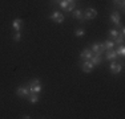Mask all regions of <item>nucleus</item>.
<instances>
[{"label": "nucleus", "instance_id": "1", "mask_svg": "<svg viewBox=\"0 0 125 119\" xmlns=\"http://www.w3.org/2000/svg\"><path fill=\"white\" fill-rule=\"evenodd\" d=\"M89 49L92 50V52H93V54H103L104 52H105V45H104V42H101V44H92L91 45V48H89Z\"/></svg>", "mask_w": 125, "mask_h": 119}, {"label": "nucleus", "instance_id": "2", "mask_svg": "<svg viewBox=\"0 0 125 119\" xmlns=\"http://www.w3.org/2000/svg\"><path fill=\"white\" fill-rule=\"evenodd\" d=\"M109 69H111V73H112V74L117 76V74H120V71L123 70V64H118L117 61H111Z\"/></svg>", "mask_w": 125, "mask_h": 119}, {"label": "nucleus", "instance_id": "3", "mask_svg": "<svg viewBox=\"0 0 125 119\" xmlns=\"http://www.w3.org/2000/svg\"><path fill=\"white\" fill-rule=\"evenodd\" d=\"M49 19L56 24H61V23H64V15H62L61 12L56 11V12H53V13L49 15Z\"/></svg>", "mask_w": 125, "mask_h": 119}, {"label": "nucleus", "instance_id": "4", "mask_svg": "<svg viewBox=\"0 0 125 119\" xmlns=\"http://www.w3.org/2000/svg\"><path fill=\"white\" fill-rule=\"evenodd\" d=\"M80 68H81V70L84 71V73H91L92 70H93V68H94V65L92 64L89 60H84V61L80 64Z\"/></svg>", "mask_w": 125, "mask_h": 119}, {"label": "nucleus", "instance_id": "5", "mask_svg": "<svg viewBox=\"0 0 125 119\" xmlns=\"http://www.w3.org/2000/svg\"><path fill=\"white\" fill-rule=\"evenodd\" d=\"M31 94L28 86H24V87H17L16 89V95L20 98H28V95Z\"/></svg>", "mask_w": 125, "mask_h": 119}, {"label": "nucleus", "instance_id": "6", "mask_svg": "<svg viewBox=\"0 0 125 119\" xmlns=\"http://www.w3.org/2000/svg\"><path fill=\"white\" fill-rule=\"evenodd\" d=\"M97 16V11L94 8H87L84 13V20H92Z\"/></svg>", "mask_w": 125, "mask_h": 119}, {"label": "nucleus", "instance_id": "7", "mask_svg": "<svg viewBox=\"0 0 125 119\" xmlns=\"http://www.w3.org/2000/svg\"><path fill=\"white\" fill-rule=\"evenodd\" d=\"M120 13H118L117 11H115V12H112V15H111V21L113 25H116V26H120L121 25V23H120Z\"/></svg>", "mask_w": 125, "mask_h": 119}, {"label": "nucleus", "instance_id": "8", "mask_svg": "<svg viewBox=\"0 0 125 119\" xmlns=\"http://www.w3.org/2000/svg\"><path fill=\"white\" fill-rule=\"evenodd\" d=\"M93 56V52H92L89 48H85V49L81 50V53H80V58L84 61V60H91V57Z\"/></svg>", "mask_w": 125, "mask_h": 119}, {"label": "nucleus", "instance_id": "9", "mask_svg": "<svg viewBox=\"0 0 125 119\" xmlns=\"http://www.w3.org/2000/svg\"><path fill=\"white\" fill-rule=\"evenodd\" d=\"M106 60H108V61H116V58L118 57L117 56V53H116V50H106Z\"/></svg>", "mask_w": 125, "mask_h": 119}, {"label": "nucleus", "instance_id": "10", "mask_svg": "<svg viewBox=\"0 0 125 119\" xmlns=\"http://www.w3.org/2000/svg\"><path fill=\"white\" fill-rule=\"evenodd\" d=\"M12 26H13L15 32H20L21 31V26H23V21L20 19H15L12 21Z\"/></svg>", "mask_w": 125, "mask_h": 119}, {"label": "nucleus", "instance_id": "11", "mask_svg": "<svg viewBox=\"0 0 125 119\" xmlns=\"http://www.w3.org/2000/svg\"><path fill=\"white\" fill-rule=\"evenodd\" d=\"M89 61H91L93 65H96V66H97V65H100V64H101L103 58H101V56H100V54H93V56L91 57V60H89Z\"/></svg>", "mask_w": 125, "mask_h": 119}, {"label": "nucleus", "instance_id": "12", "mask_svg": "<svg viewBox=\"0 0 125 119\" xmlns=\"http://www.w3.org/2000/svg\"><path fill=\"white\" fill-rule=\"evenodd\" d=\"M72 12H73V17H75V19H77V20H84V12H83L81 9H79V8H77V9H73Z\"/></svg>", "mask_w": 125, "mask_h": 119}, {"label": "nucleus", "instance_id": "13", "mask_svg": "<svg viewBox=\"0 0 125 119\" xmlns=\"http://www.w3.org/2000/svg\"><path fill=\"white\" fill-rule=\"evenodd\" d=\"M31 94H39L41 90H43V86L41 85H36V86H28Z\"/></svg>", "mask_w": 125, "mask_h": 119}, {"label": "nucleus", "instance_id": "14", "mask_svg": "<svg viewBox=\"0 0 125 119\" xmlns=\"http://www.w3.org/2000/svg\"><path fill=\"white\" fill-rule=\"evenodd\" d=\"M104 45H105V49L106 50H112L113 48H115V41L109 38V40H106L105 42H104Z\"/></svg>", "mask_w": 125, "mask_h": 119}, {"label": "nucleus", "instance_id": "15", "mask_svg": "<svg viewBox=\"0 0 125 119\" xmlns=\"http://www.w3.org/2000/svg\"><path fill=\"white\" fill-rule=\"evenodd\" d=\"M118 37V31L116 28H113V29H111V31H109V38H111V40H113L115 41L116 38Z\"/></svg>", "mask_w": 125, "mask_h": 119}, {"label": "nucleus", "instance_id": "16", "mask_svg": "<svg viewBox=\"0 0 125 119\" xmlns=\"http://www.w3.org/2000/svg\"><path fill=\"white\" fill-rule=\"evenodd\" d=\"M27 99H28L31 103H37L39 102V95L37 94H29Z\"/></svg>", "mask_w": 125, "mask_h": 119}, {"label": "nucleus", "instance_id": "17", "mask_svg": "<svg viewBox=\"0 0 125 119\" xmlns=\"http://www.w3.org/2000/svg\"><path fill=\"white\" fill-rule=\"evenodd\" d=\"M113 4L117 5V8H120V9H124V5H125V0H112Z\"/></svg>", "mask_w": 125, "mask_h": 119}, {"label": "nucleus", "instance_id": "18", "mask_svg": "<svg viewBox=\"0 0 125 119\" xmlns=\"http://www.w3.org/2000/svg\"><path fill=\"white\" fill-rule=\"evenodd\" d=\"M116 53H117V56H120V57H124V56H125V48H124V45H120V48L116 50Z\"/></svg>", "mask_w": 125, "mask_h": 119}, {"label": "nucleus", "instance_id": "19", "mask_svg": "<svg viewBox=\"0 0 125 119\" xmlns=\"http://www.w3.org/2000/svg\"><path fill=\"white\" fill-rule=\"evenodd\" d=\"M36 85H41V82H40L39 78H33V79H31V81L28 82V86H36Z\"/></svg>", "mask_w": 125, "mask_h": 119}, {"label": "nucleus", "instance_id": "20", "mask_svg": "<svg viewBox=\"0 0 125 119\" xmlns=\"http://www.w3.org/2000/svg\"><path fill=\"white\" fill-rule=\"evenodd\" d=\"M75 7H76V1H69V4H68V7H67V12H72L73 9H75Z\"/></svg>", "mask_w": 125, "mask_h": 119}, {"label": "nucleus", "instance_id": "21", "mask_svg": "<svg viewBox=\"0 0 125 119\" xmlns=\"http://www.w3.org/2000/svg\"><path fill=\"white\" fill-rule=\"evenodd\" d=\"M68 4H69V1L68 0H61L60 3H59V5H60V8H62V9H67V7H68Z\"/></svg>", "mask_w": 125, "mask_h": 119}, {"label": "nucleus", "instance_id": "22", "mask_svg": "<svg viewBox=\"0 0 125 119\" xmlns=\"http://www.w3.org/2000/svg\"><path fill=\"white\" fill-rule=\"evenodd\" d=\"M84 34H85V31L83 28H79L75 31V36H77V37H81V36H84Z\"/></svg>", "mask_w": 125, "mask_h": 119}, {"label": "nucleus", "instance_id": "23", "mask_svg": "<svg viewBox=\"0 0 125 119\" xmlns=\"http://www.w3.org/2000/svg\"><path fill=\"white\" fill-rule=\"evenodd\" d=\"M21 40V32H15V34H13V41H20Z\"/></svg>", "mask_w": 125, "mask_h": 119}, {"label": "nucleus", "instance_id": "24", "mask_svg": "<svg viewBox=\"0 0 125 119\" xmlns=\"http://www.w3.org/2000/svg\"><path fill=\"white\" fill-rule=\"evenodd\" d=\"M60 1H61V0H52V3H55V4H59Z\"/></svg>", "mask_w": 125, "mask_h": 119}, {"label": "nucleus", "instance_id": "25", "mask_svg": "<svg viewBox=\"0 0 125 119\" xmlns=\"http://www.w3.org/2000/svg\"><path fill=\"white\" fill-rule=\"evenodd\" d=\"M68 1H76V0H68Z\"/></svg>", "mask_w": 125, "mask_h": 119}]
</instances>
